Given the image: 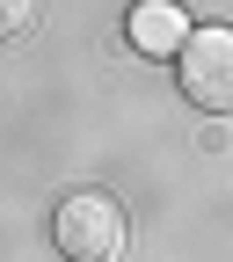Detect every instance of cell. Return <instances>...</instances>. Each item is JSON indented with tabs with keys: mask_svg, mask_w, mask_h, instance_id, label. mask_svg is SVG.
I'll return each instance as SVG.
<instances>
[{
	"mask_svg": "<svg viewBox=\"0 0 233 262\" xmlns=\"http://www.w3.org/2000/svg\"><path fill=\"white\" fill-rule=\"evenodd\" d=\"M51 241H58L66 262H117L131 248V219L110 189H73L51 211Z\"/></svg>",
	"mask_w": 233,
	"mask_h": 262,
	"instance_id": "1",
	"label": "cell"
},
{
	"mask_svg": "<svg viewBox=\"0 0 233 262\" xmlns=\"http://www.w3.org/2000/svg\"><path fill=\"white\" fill-rule=\"evenodd\" d=\"M175 80L197 110L211 117H233V22H204L189 29L182 51H175Z\"/></svg>",
	"mask_w": 233,
	"mask_h": 262,
	"instance_id": "2",
	"label": "cell"
},
{
	"mask_svg": "<svg viewBox=\"0 0 233 262\" xmlns=\"http://www.w3.org/2000/svg\"><path fill=\"white\" fill-rule=\"evenodd\" d=\"M124 37L139 58H175L182 37H189V15H182V0H139L124 15Z\"/></svg>",
	"mask_w": 233,
	"mask_h": 262,
	"instance_id": "3",
	"label": "cell"
},
{
	"mask_svg": "<svg viewBox=\"0 0 233 262\" xmlns=\"http://www.w3.org/2000/svg\"><path fill=\"white\" fill-rule=\"evenodd\" d=\"M37 22V0H0V37H22Z\"/></svg>",
	"mask_w": 233,
	"mask_h": 262,
	"instance_id": "4",
	"label": "cell"
}]
</instances>
